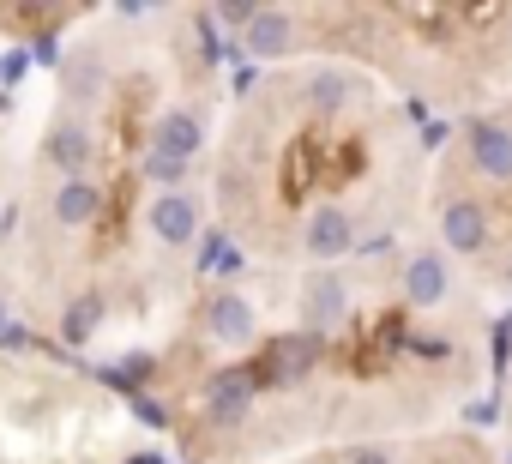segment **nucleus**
<instances>
[{"label":"nucleus","mask_w":512,"mask_h":464,"mask_svg":"<svg viewBox=\"0 0 512 464\" xmlns=\"http://www.w3.org/2000/svg\"><path fill=\"white\" fill-rule=\"evenodd\" d=\"M253 398H260V368H217L205 380V416L217 428H241L253 416Z\"/></svg>","instance_id":"1"},{"label":"nucleus","mask_w":512,"mask_h":464,"mask_svg":"<svg viewBox=\"0 0 512 464\" xmlns=\"http://www.w3.org/2000/svg\"><path fill=\"white\" fill-rule=\"evenodd\" d=\"M320 356H326V338H314V332H284V338L266 344V356H260V380H272V386H296V380H308V374L320 368Z\"/></svg>","instance_id":"2"},{"label":"nucleus","mask_w":512,"mask_h":464,"mask_svg":"<svg viewBox=\"0 0 512 464\" xmlns=\"http://www.w3.org/2000/svg\"><path fill=\"white\" fill-rule=\"evenodd\" d=\"M344 314H350V284H344L338 272H314V278L302 284V332L326 338V332L344 326Z\"/></svg>","instance_id":"3"},{"label":"nucleus","mask_w":512,"mask_h":464,"mask_svg":"<svg viewBox=\"0 0 512 464\" xmlns=\"http://www.w3.org/2000/svg\"><path fill=\"white\" fill-rule=\"evenodd\" d=\"M205 338L241 350V344L260 338V314H253V302H247L241 290H217V296L205 302Z\"/></svg>","instance_id":"4"},{"label":"nucleus","mask_w":512,"mask_h":464,"mask_svg":"<svg viewBox=\"0 0 512 464\" xmlns=\"http://www.w3.org/2000/svg\"><path fill=\"white\" fill-rule=\"evenodd\" d=\"M145 223H151V236L163 248H187L199 236V199L193 193H157L151 211H145Z\"/></svg>","instance_id":"5"},{"label":"nucleus","mask_w":512,"mask_h":464,"mask_svg":"<svg viewBox=\"0 0 512 464\" xmlns=\"http://www.w3.org/2000/svg\"><path fill=\"white\" fill-rule=\"evenodd\" d=\"M302 248H308V260H338V254H350V248H356L350 211H344V205H314V217H308V229H302Z\"/></svg>","instance_id":"6"},{"label":"nucleus","mask_w":512,"mask_h":464,"mask_svg":"<svg viewBox=\"0 0 512 464\" xmlns=\"http://www.w3.org/2000/svg\"><path fill=\"white\" fill-rule=\"evenodd\" d=\"M464 139H470V163H476V175H488V181H512V127H500V121H470Z\"/></svg>","instance_id":"7"},{"label":"nucleus","mask_w":512,"mask_h":464,"mask_svg":"<svg viewBox=\"0 0 512 464\" xmlns=\"http://www.w3.org/2000/svg\"><path fill=\"white\" fill-rule=\"evenodd\" d=\"M440 236L452 254H482L488 248V211L476 199H446L440 205Z\"/></svg>","instance_id":"8"},{"label":"nucleus","mask_w":512,"mask_h":464,"mask_svg":"<svg viewBox=\"0 0 512 464\" xmlns=\"http://www.w3.org/2000/svg\"><path fill=\"white\" fill-rule=\"evenodd\" d=\"M205 145V121L193 109H169L157 127H151V157H175V163H193Z\"/></svg>","instance_id":"9"},{"label":"nucleus","mask_w":512,"mask_h":464,"mask_svg":"<svg viewBox=\"0 0 512 464\" xmlns=\"http://www.w3.org/2000/svg\"><path fill=\"white\" fill-rule=\"evenodd\" d=\"M43 151H49V163L61 169V181H73V175H91L97 139H91V127H85V121H55Z\"/></svg>","instance_id":"10"},{"label":"nucleus","mask_w":512,"mask_h":464,"mask_svg":"<svg viewBox=\"0 0 512 464\" xmlns=\"http://www.w3.org/2000/svg\"><path fill=\"white\" fill-rule=\"evenodd\" d=\"M446 290H452V272H446L440 254H410L404 260V302L410 308H440Z\"/></svg>","instance_id":"11"},{"label":"nucleus","mask_w":512,"mask_h":464,"mask_svg":"<svg viewBox=\"0 0 512 464\" xmlns=\"http://www.w3.org/2000/svg\"><path fill=\"white\" fill-rule=\"evenodd\" d=\"M49 211H55L61 229H85V223L103 211V187H97V175H73V181H61L55 199H49Z\"/></svg>","instance_id":"12"},{"label":"nucleus","mask_w":512,"mask_h":464,"mask_svg":"<svg viewBox=\"0 0 512 464\" xmlns=\"http://www.w3.org/2000/svg\"><path fill=\"white\" fill-rule=\"evenodd\" d=\"M290 31H296V25H290V13H284V7H260V19L247 25V37H241V43H247V55H253V61H272V55H284V49H290Z\"/></svg>","instance_id":"13"},{"label":"nucleus","mask_w":512,"mask_h":464,"mask_svg":"<svg viewBox=\"0 0 512 464\" xmlns=\"http://www.w3.org/2000/svg\"><path fill=\"white\" fill-rule=\"evenodd\" d=\"M97 326H103V296L91 290V296H79V302H67V314H61V344H91L97 338Z\"/></svg>","instance_id":"14"},{"label":"nucleus","mask_w":512,"mask_h":464,"mask_svg":"<svg viewBox=\"0 0 512 464\" xmlns=\"http://www.w3.org/2000/svg\"><path fill=\"white\" fill-rule=\"evenodd\" d=\"M67 91H73L79 103H97V97H103V61H97V55L73 61V67H67Z\"/></svg>","instance_id":"15"},{"label":"nucleus","mask_w":512,"mask_h":464,"mask_svg":"<svg viewBox=\"0 0 512 464\" xmlns=\"http://www.w3.org/2000/svg\"><path fill=\"white\" fill-rule=\"evenodd\" d=\"M145 181H157L163 193H181V181H187V163H175V157H151V151H145Z\"/></svg>","instance_id":"16"},{"label":"nucleus","mask_w":512,"mask_h":464,"mask_svg":"<svg viewBox=\"0 0 512 464\" xmlns=\"http://www.w3.org/2000/svg\"><path fill=\"white\" fill-rule=\"evenodd\" d=\"M253 19H260V7H247V0H223V7L211 13V25H235V31H247Z\"/></svg>","instance_id":"17"},{"label":"nucleus","mask_w":512,"mask_h":464,"mask_svg":"<svg viewBox=\"0 0 512 464\" xmlns=\"http://www.w3.org/2000/svg\"><path fill=\"white\" fill-rule=\"evenodd\" d=\"M314 103H320V109H338V103H344V79H338V73H320V79H314Z\"/></svg>","instance_id":"18"},{"label":"nucleus","mask_w":512,"mask_h":464,"mask_svg":"<svg viewBox=\"0 0 512 464\" xmlns=\"http://www.w3.org/2000/svg\"><path fill=\"white\" fill-rule=\"evenodd\" d=\"M350 464H392L386 452H374V446H362V452H350Z\"/></svg>","instance_id":"19"},{"label":"nucleus","mask_w":512,"mask_h":464,"mask_svg":"<svg viewBox=\"0 0 512 464\" xmlns=\"http://www.w3.org/2000/svg\"><path fill=\"white\" fill-rule=\"evenodd\" d=\"M7 326H13V320H7V302H0V338H7Z\"/></svg>","instance_id":"20"},{"label":"nucleus","mask_w":512,"mask_h":464,"mask_svg":"<svg viewBox=\"0 0 512 464\" xmlns=\"http://www.w3.org/2000/svg\"><path fill=\"white\" fill-rule=\"evenodd\" d=\"M133 464H157V458H133Z\"/></svg>","instance_id":"21"},{"label":"nucleus","mask_w":512,"mask_h":464,"mask_svg":"<svg viewBox=\"0 0 512 464\" xmlns=\"http://www.w3.org/2000/svg\"><path fill=\"white\" fill-rule=\"evenodd\" d=\"M506 284H512V272H506Z\"/></svg>","instance_id":"22"},{"label":"nucleus","mask_w":512,"mask_h":464,"mask_svg":"<svg viewBox=\"0 0 512 464\" xmlns=\"http://www.w3.org/2000/svg\"><path fill=\"white\" fill-rule=\"evenodd\" d=\"M506 464H512V452H506Z\"/></svg>","instance_id":"23"}]
</instances>
